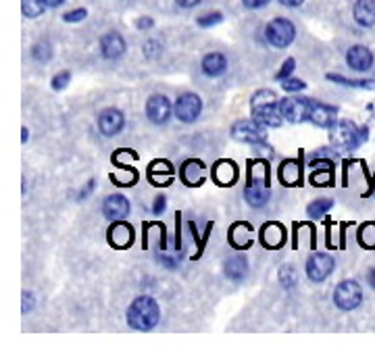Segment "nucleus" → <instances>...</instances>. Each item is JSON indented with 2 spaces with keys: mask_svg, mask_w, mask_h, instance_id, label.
I'll return each instance as SVG.
<instances>
[{
  "mask_svg": "<svg viewBox=\"0 0 375 352\" xmlns=\"http://www.w3.org/2000/svg\"><path fill=\"white\" fill-rule=\"evenodd\" d=\"M159 305L150 296H138L127 309V323L138 332H148L159 323Z\"/></svg>",
  "mask_w": 375,
  "mask_h": 352,
  "instance_id": "obj_1",
  "label": "nucleus"
},
{
  "mask_svg": "<svg viewBox=\"0 0 375 352\" xmlns=\"http://www.w3.org/2000/svg\"><path fill=\"white\" fill-rule=\"evenodd\" d=\"M332 144L338 148H357L365 140V131L359 134V129L351 121H334L330 129Z\"/></svg>",
  "mask_w": 375,
  "mask_h": 352,
  "instance_id": "obj_2",
  "label": "nucleus"
},
{
  "mask_svg": "<svg viewBox=\"0 0 375 352\" xmlns=\"http://www.w3.org/2000/svg\"><path fill=\"white\" fill-rule=\"evenodd\" d=\"M363 301V290L357 282L346 280L342 284H338V288L334 290V303L338 309L342 311H353L361 305Z\"/></svg>",
  "mask_w": 375,
  "mask_h": 352,
  "instance_id": "obj_3",
  "label": "nucleus"
},
{
  "mask_svg": "<svg viewBox=\"0 0 375 352\" xmlns=\"http://www.w3.org/2000/svg\"><path fill=\"white\" fill-rule=\"evenodd\" d=\"M265 35L276 48H286V46L292 44V40L296 35V29H294L292 21H288V19H273L265 27Z\"/></svg>",
  "mask_w": 375,
  "mask_h": 352,
  "instance_id": "obj_4",
  "label": "nucleus"
},
{
  "mask_svg": "<svg viewBox=\"0 0 375 352\" xmlns=\"http://www.w3.org/2000/svg\"><path fill=\"white\" fill-rule=\"evenodd\" d=\"M313 104L315 102L311 98H286V100L280 102V113L290 123H301V121L311 117Z\"/></svg>",
  "mask_w": 375,
  "mask_h": 352,
  "instance_id": "obj_5",
  "label": "nucleus"
},
{
  "mask_svg": "<svg viewBox=\"0 0 375 352\" xmlns=\"http://www.w3.org/2000/svg\"><path fill=\"white\" fill-rule=\"evenodd\" d=\"M200 111H202V100L196 94H182L175 100V117L184 123L196 121Z\"/></svg>",
  "mask_w": 375,
  "mask_h": 352,
  "instance_id": "obj_6",
  "label": "nucleus"
},
{
  "mask_svg": "<svg viewBox=\"0 0 375 352\" xmlns=\"http://www.w3.org/2000/svg\"><path fill=\"white\" fill-rule=\"evenodd\" d=\"M232 134L236 140L240 142H246V144H263L265 142V131H263V125L257 123V121H238L234 127H232Z\"/></svg>",
  "mask_w": 375,
  "mask_h": 352,
  "instance_id": "obj_7",
  "label": "nucleus"
},
{
  "mask_svg": "<svg viewBox=\"0 0 375 352\" xmlns=\"http://www.w3.org/2000/svg\"><path fill=\"white\" fill-rule=\"evenodd\" d=\"M334 271V259L326 253H317L307 263V275L313 282H324Z\"/></svg>",
  "mask_w": 375,
  "mask_h": 352,
  "instance_id": "obj_8",
  "label": "nucleus"
},
{
  "mask_svg": "<svg viewBox=\"0 0 375 352\" xmlns=\"http://www.w3.org/2000/svg\"><path fill=\"white\" fill-rule=\"evenodd\" d=\"M146 115L152 123H165L171 117V102L163 94H154L146 102Z\"/></svg>",
  "mask_w": 375,
  "mask_h": 352,
  "instance_id": "obj_9",
  "label": "nucleus"
},
{
  "mask_svg": "<svg viewBox=\"0 0 375 352\" xmlns=\"http://www.w3.org/2000/svg\"><path fill=\"white\" fill-rule=\"evenodd\" d=\"M280 104L276 102H263V104H253V117L257 123L263 127H280L282 125V113H278Z\"/></svg>",
  "mask_w": 375,
  "mask_h": 352,
  "instance_id": "obj_10",
  "label": "nucleus"
},
{
  "mask_svg": "<svg viewBox=\"0 0 375 352\" xmlns=\"http://www.w3.org/2000/svg\"><path fill=\"white\" fill-rule=\"evenodd\" d=\"M98 127L104 136H117L125 127V117L117 109H109L98 117Z\"/></svg>",
  "mask_w": 375,
  "mask_h": 352,
  "instance_id": "obj_11",
  "label": "nucleus"
},
{
  "mask_svg": "<svg viewBox=\"0 0 375 352\" xmlns=\"http://www.w3.org/2000/svg\"><path fill=\"white\" fill-rule=\"evenodd\" d=\"M131 242H134V230L127 225V223H123L121 219L117 221V223H113L111 225V230H109V244L113 246V248H127V246H131Z\"/></svg>",
  "mask_w": 375,
  "mask_h": 352,
  "instance_id": "obj_12",
  "label": "nucleus"
},
{
  "mask_svg": "<svg viewBox=\"0 0 375 352\" xmlns=\"http://www.w3.org/2000/svg\"><path fill=\"white\" fill-rule=\"evenodd\" d=\"M207 177V167L198 159H190L182 165V179L186 186H200Z\"/></svg>",
  "mask_w": 375,
  "mask_h": 352,
  "instance_id": "obj_13",
  "label": "nucleus"
},
{
  "mask_svg": "<svg viewBox=\"0 0 375 352\" xmlns=\"http://www.w3.org/2000/svg\"><path fill=\"white\" fill-rule=\"evenodd\" d=\"M102 213H104V217L119 221V219L127 217V213H129V202H127L125 196L113 194V196H109V198L102 202Z\"/></svg>",
  "mask_w": 375,
  "mask_h": 352,
  "instance_id": "obj_14",
  "label": "nucleus"
},
{
  "mask_svg": "<svg viewBox=\"0 0 375 352\" xmlns=\"http://www.w3.org/2000/svg\"><path fill=\"white\" fill-rule=\"evenodd\" d=\"M346 63L355 71H367L374 65V54L365 46H353L346 54Z\"/></svg>",
  "mask_w": 375,
  "mask_h": 352,
  "instance_id": "obj_15",
  "label": "nucleus"
},
{
  "mask_svg": "<svg viewBox=\"0 0 375 352\" xmlns=\"http://www.w3.org/2000/svg\"><path fill=\"white\" fill-rule=\"evenodd\" d=\"M261 242L265 248H280L286 242V227L280 223H267L261 230Z\"/></svg>",
  "mask_w": 375,
  "mask_h": 352,
  "instance_id": "obj_16",
  "label": "nucleus"
},
{
  "mask_svg": "<svg viewBox=\"0 0 375 352\" xmlns=\"http://www.w3.org/2000/svg\"><path fill=\"white\" fill-rule=\"evenodd\" d=\"M213 179L219 186H232L238 179V165L234 161H217L213 167Z\"/></svg>",
  "mask_w": 375,
  "mask_h": 352,
  "instance_id": "obj_17",
  "label": "nucleus"
},
{
  "mask_svg": "<svg viewBox=\"0 0 375 352\" xmlns=\"http://www.w3.org/2000/svg\"><path fill=\"white\" fill-rule=\"evenodd\" d=\"M100 50L104 58H119L125 52V40L119 33L111 31L100 40Z\"/></svg>",
  "mask_w": 375,
  "mask_h": 352,
  "instance_id": "obj_18",
  "label": "nucleus"
},
{
  "mask_svg": "<svg viewBox=\"0 0 375 352\" xmlns=\"http://www.w3.org/2000/svg\"><path fill=\"white\" fill-rule=\"evenodd\" d=\"M148 175L154 186H169L173 182V165L167 161H154L150 163Z\"/></svg>",
  "mask_w": 375,
  "mask_h": 352,
  "instance_id": "obj_19",
  "label": "nucleus"
},
{
  "mask_svg": "<svg viewBox=\"0 0 375 352\" xmlns=\"http://www.w3.org/2000/svg\"><path fill=\"white\" fill-rule=\"evenodd\" d=\"M255 240V230L248 223H236L230 232V244L238 250L248 248Z\"/></svg>",
  "mask_w": 375,
  "mask_h": 352,
  "instance_id": "obj_20",
  "label": "nucleus"
},
{
  "mask_svg": "<svg viewBox=\"0 0 375 352\" xmlns=\"http://www.w3.org/2000/svg\"><path fill=\"white\" fill-rule=\"evenodd\" d=\"M244 196H246V200H248L250 207L261 209V207L267 205L271 192H269V186H267L265 182H263V184H261V182H250V186L244 190Z\"/></svg>",
  "mask_w": 375,
  "mask_h": 352,
  "instance_id": "obj_21",
  "label": "nucleus"
},
{
  "mask_svg": "<svg viewBox=\"0 0 375 352\" xmlns=\"http://www.w3.org/2000/svg\"><path fill=\"white\" fill-rule=\"evenodd\" d=\"M225 275L232 280V282H242L244 275L248 273V261L242 257V255H236L232 259L225 261V267H223Z\"/></svg>",
  "mask_w": 375,
  "mask_h": 352,
  "instance_id": "obj_22",
  "label": "nucleus"
},
{
  "mask_svg": "<svg viewBox=\"0 0 375 352\" xmlns=\"http://www.w3.org/2000/svg\"><path fill=\"white\" fill-rule=\"evenodd\" d=\"M303 177V167L298 161H284L280 167V182L284 186H298Z\"/></svg>",
  "mask_w": 375,
  "mask_h": 352,
  "instance_id": "obj_23",
  "label": "nucleus"
},
{
  "mask_svg": "<svg viewBox=\"0 0 375 352\" xmlns=\"http://www.w3.org/2000/svg\"><path fill=\"white\" fill-rule=\"evenodd\" d=\"M355 19L363 27L375 25V0H357L355 4Z\"/></svg>",
  "mask_w": 375,
  "mask_h": 352,
  "instance_id": "obj_24",
  "label": "nucleus"
},
{
  "mask_svg": "<svg viewBox=\"0 0 375 352\" xmlns=\"http://www.w3.org/2000/svg\"><path fill=\"white\" fill-rule=\"evenodd\" d=\"M225 67H228V61H225V56L219 54V52H211V54H207V56L202 58V71H205L209 77L221 75V73L225 71Z\"/></svg>",
  "mask_w": 375,
  "mask_h": 352,
  "instance_id": "obj_25",
  "label": "nucleus"
},
{
  "mask_svg": "<svg viewBox=\"0 0 375 352\" xmlns=\"http://www.w3.org/2000/svg\"><path fill=\"white\" fill-rule=\"evenodd\" d=\"M334 115H336V109H330V106H326V104H317V102H315L309 121H313V123L319 125V127H332Z\"/></svg>",
  "mask_w": 375,
  "mask_h": 352,
  "instance_id": "obj_26",
  "label": "nucleus"
},
{
  "mask_svg": "<svg viewBox=\"0 0 375 352\" xmlns=\"http://www.w3.org/2000/svg\"><path fill=\"white\" fill-rule=\"evenodd\" d=\"M313 173H311V184L313 186H328L332 184V163L330 161H315L313 165Z\"/></svg>",
  "mask_w": 375,
  "mask_h": 352,
  "instance_id": "obj_27",
  "label": "nucleus"
},
{
  "mask_svg": "<svg viewBox=\"0 0 375 352\" xmlns=\"http://www.w3.org/2000/svg\"><path fill=\"white\" fill-rule=\"evenodd\" d=\"M138 179V173L131 167H121V173H111V182L115 186H134Z\"/></svg>",
  "mask_w": 375,
  "mask_h": 352,
  "instance_id": "obj_28",
  "label": "nucleus"
},
{
  "mask_svg": "<svg viewBox=\"0 0 375 352\" xmlns=\"http://www.w3.org/2000/svg\"><path fill=\"white\" fill-rule=\"evenodd\" d=\"M46 0H21V10L25 17H40L46 8Z\"/></svg>",
  "mask_w": 375,
  "mask_h": 352,
  "instance_id": "obj_29",
  "label": "nucleus"
},
{
  "mask_svg": "<svg viewBox=\"0 0 375 352\" xmlns=\"http://www.w3.org/2000/svg\"><path fill=\"white\" fill-rule=\"evenodd\" d=\"M359 244L367 250L375 248V223H365L359 230Z\"/></svg>",
  "mask_w": 375,
  "mask_h": 352,
  "instance_id": "obj_30",
  "label": "nucleus"
},
{
  "mask_svg": "<svg viewBox=\"0 0 375 352\" xmlns=\"http://www.w3.org/2000/svg\"><path fill=\"white\" fill-rule=\"evenodd\" d=\"M332 207H334V202H332L330 198H321V200L311 202V205H309V209H307V213H309V217L319 219V217H324V215H326Z\"/></svg>",
  "mask_w": 375,
  "mask_h": 352,
  "instance_id": "obj_31",
  "label": "nucleus"
},
{
  "mask_svg": "<svg viewBox=\"0 0 375 352\" xmlns=\"http://www.w3.org/2000/svg\"><path fill=\"white\" fill-rule=\"evenodd\" d=\"M280 280H282V284H284L286 288H292V286L296 284V271H294V267H292V265H284L282 271H280Z\"/></svg>",
  "mask_w": 375,
  "mask_h": 352,
  "instance_id": "obj_32",
  "label": "nucleus"
},
{
  "mask_svg": "<svg viewBox=\"0 0 375 352\" xmlns=\"http://www.w3.org/2000/svg\"><path fill=\"white\" fill-rule=\"evenodd\" d=\"M328 79L332 81H340L344 86H351V88H375V81H353V79H346V77H340V75H328Z\"/></svg>",
  "mask_w": 375,
  "mask_h": 352,
  "instance_id": "obj_33",
  "label": "nucleus"
},
{
  "mask_svg": "<svg viewBox=\"0 0 375 352\" xmlns=\"http://www.w3.org/2000/svg\"><path fill=\"white\" fill-rule=\"evenodd\" d=\"M219 21H223V15L221 13H209V15H202L198 19V25L200 27H211V25H217Z\"/></svg>",
  "mask_w": 375,
  "mask_h": 352,
  "instance_id": "obj_34",
  "label": "nucleus"
},
{
  "mask_svg": "<svg viewBox=\"0 0 375 352\" xmlns=\"http://www.w3.org/2000/svg\"><path fill=\"white\" fill-rule=\"evenodd\" d=\"M50 44H46V42H42V44H35L33 46V58H38V61H48L50 58Z\"/></svg>",
  "mask_w": 375,
  "mask_h": 352,
  "instance_id": "obj_35",
  "label": "nucleus"
},
{
  "mask_svg": "<svg viewBox=\"0 0 375 352\" xmlns=\"http://www.w3.org/2000/svg\"><path fill=\"white\" fill-rule=\"evenodd\" d=\"M69 79H71V73H67V71L54 75V77H52V90H63V88L69 83Z\"/></svg>",
  "mask_w": 375,
  "mask_h": 352,
  "instance_id": "obj_36",
  "label": "nucleus"
},
{
  "mask_svg": "<svg viewBox=\"0 0 375 352\" xmlns=\"http://www.w3.org/2000/svg\"><path fill=\"white\" fill-rule=\"evenodd\" d=\"M282 86H284V90H288V92H298V90H305L307 83H305L303 79H290V77H288V79H284Z\"/></svg>",
  "mask_w": 375,
  "mask_h": 352,
  "instance_id": "obj_37",
  "label": "nucleus"
},
{
  "mask_svg": "<svg viewBox=\"0 0 375 352\" xmlns=\"http://www.w3.org/2000/svg\"><path fill=\"white\" fill-rule=\"evenodd\" d=\"M86 15H88V13H86V8H77V10H71V13H67L63 19H65L67 23H77V21H81Z\"/></svg>",
  "mask_w": 375,
  "mask_h": 352,
  "instance_id": "obj_38",
  "label": "nucleus"
},
{
  "mask_svg": "<svg viewBox=\"0 0 375 352\" xmlns=\"http://www.w3.org/2000/svg\"><path fill=\"white\" fill-rule=\"evenodd\" d=\"M144 50H146V56H148V58H154V56H159V52H161V44L150 40V42L144 46Z\"/></svg>",
  "mask_w": 375,
  "mask_h": 352,
  "instance_id": "obj_39",
  "label": "nucleus"
},
{
  "mask_svg": "<svg viewBox=\"0 0 375 352\" xmlns=\"http://www.w3.org/2000/svg\"><path fill=\"white\" fill-rule=\"evenodd\" d=\"M294 71V58H288L282 67V71L278 73V79H288V75Z\"/></svg>",
  "mask_w": 375,
  "mask_h": 352,
  "instance_id": "obj_40",
  "label": "nucleus"
},
{
  "mask_svg": "<svg viewBox=\"0 0 375 352\" xmlns=\"http://www.w3.org/2000/svg\"><path fill=\"white\" fill-rule=\"evenodd\" d=\"M31 305H33V296H31L29 292H25V294H23V307H21V313H29Z\"/></svg>",
  "mask_w": 375,
  "mask_h": 352,
  "instance_id": "obj_41",
  "label": "nucleus"
},
{
  "mask_svg": "<svg viewBox=\"0 0 375 352\" xmlns=\"http://www.w3.org/2000/svg\"><path fill=\"white\" fill-rule=\"evenodd\" d=\"M163 211H165V198L159 196V198L154 200V205H152V213H154V215H161Z\"/></svg>",
  "mask_w": 375,
  "mask_h": 352,
  "instance_id": "obj_42",
  "label": "nucleus"
},
{
  "mask_svg": "<svg viewBox=\"0 0 375 352\" xmlns=\"http://www.w3.org/2000/svg\"><path fill=\"white\" fill-rule=\"evenodd\" d=\"M248 8H261V6H265L269 0H242Z\"/></svg>",
  "mask_w": 375,
  "mask_h": 352,
  "instance_id": "obj_43",
  "label": "nucleus"
},
{
  "mask_svg": "<svg viewBox=\"0 0 375 352\" xmlns=\"http://www.w3.org/2000/svg\"><path fill=\"white\" fill-rule=\"evenodd\" d=\"M136 25H138L140 29H146V27H150V25H152V19L142 17V19H138V21H136Z\"/></svg>",
  "mask_w": 375,
  "mask_h": 352,
  "instance_id": "obj_44",
  "label": "nucleus"
},
{
  "mask_svg": "<svg viewBox=\"0 0 375 352\" xmlns=\"http://www.w3.org/2000/svg\"><path fill=\"white\" fill-rule=\"evenodd\" d=\"M175 2H177L179 6H184V8H192V6H196L200 0H175Z\"/></svg>",
  "mask_w": 375,
  "mask_h": 352,
  "instance_id": "obj_45",
  "label": "nucleus"
},
{
  "mask_svg": "<svg viewBox=\"0 0 375 352\" xmlns=\"http://www.w3.org/2000/svg\"><path fill=\"white\" fill-rule=\"evenodd\" d=\"M284 6H298V4H303L305 0H280Z\"/></svg>",
  "mask_w": 375,
  "mask_h": 352,
  "instance_id": "obj_46",
  "label": "nucleus"
},
{
  "mask_svg": "<svg viewBox=\"0 0 375 352\" xmlns=\"http://www.w3.org/2000/svg\"><path fill=\"white\" fill-rule=\"evenodd\" d=\"M367 282H369V286H372V288H375V267L369 271V273H367Z\"/></svg>",
  "mask_w": 375,
  "mask_h": 352,
  "instance_id": "obj_47",
  "label": "nucleus"
},
{
  "mask_svg": "<svg viewBox=\"0 0 375 352\" xmlns=\"http://www.w3.org/2000/svg\"><path fill=\"white\" fill-rule=\"evenodd\" d=\"M63 2H65V0H46V4H48V6H61Z\"/></svg>",
  "mask_w": 375,
  "mask_h": 352,
  "instance_id": "obj_48",
  "label": "nucleus"
}]
</instances>
